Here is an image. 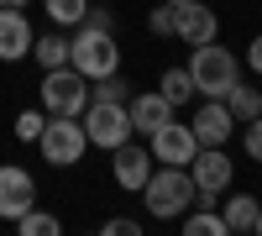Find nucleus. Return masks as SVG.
<instances>
[{
    "label": "nucleus",
    "instance_id": "nucleus-10",
    "mask_svg": "<svg viewBox=\"0 0 262 236\" xmlns=\"http://www.w3.org/2000/svg\"><path fill=\"white\" fill-rule=\"evenodd\" d=\"M173 37H184L189 48L215 42V37H221V16H215L205 0H184V6H179V21H173Z\"/></svg>",
    "mask_w": 262,
    "mask_h": 236
},
{
    "label": "nucleus",
    "instance_id": "nucleus-24",
    "mask_svg": "<svg viewBox=\"0 0 262 236\" xmlns=\"http://www.w3.org/2000/svg\"><path fill=\"white\" fill-rule=\"evenodd\" d=\"M42 126H48V111H21V116H16V137H21V142H37Z\"/></svg>",
    "mask_w": 262,
    "mask_h": 236
},
{
    "label": "nucleus",
    "instance_id": "nucleus-8",
    "mask_svg": "<svg viewBox=\"0 0 262 236\" xmlns=\"http://www.w3.org/2000/svg\"><path fill=\"white\" fill-rule=\"evenodd\" d=\"M147 153H152V163H173V168H189V158L200 153V142H194V132L184 121H163L158 132L147 137Z\"/></svg>",
    "mask_w": 262,
    "mask_h": 236
},
{
    "label": "nucleus",
    "instance_id": "nucleus-16",
    "mask_svg": "<svg viewBox=\"0 0 262 236\" xmlns=\"http://www.w3.org/2000/svg\"><path fill=\"white\" fill-rule=\"evenodd\" d=\"M221 100H226L231 121H252V116H262V90H257V84H242V79H236Z\"/></svg>",
    "mask_w": 262,
    "mask_h": 236
},
{
    "label": "nucleus",
    "instance_id": "nucleus-19",
    "mask_svg": "<svg viewBox=\"0 0 262 236\" xmlns=\"http://www.w3.org/2000/svg\"><path fill=\"white\" fill-rule=\"evenodd\" d=\"M32 53H37V63H42V69H63V63H69V37H63V32L32 37Z\"/></svg>",
    "mask_w": 262,
    "mask_h": 236
},
{
    "label": "nucleus",
    "instance_id": "nucleus-22",
    "mask_svg": "<svg viewBox=\"0 0 262 236\" xmlns=\"http://www.w3.org/2000/svg\"><path fill=\"white\" fill-rule=\"evenodd\" d=\"M42 6H48V16L58 21V27H79L84 11H90V0H42Z\"/></svg>",
    "mask_w": 262,
    "mask_h": 236
},
{
    "label": "nucleus",
    "instance_id": "nucleus-3",
    "mask_svg": "<svg viewBox=\"0 0 262 236\" xmlns=\"http://www.w3.org/2000/svg\"><path fill=\"white\" fill-rule=\"evenodd\" d=\"M69 63L84 74V79H105L121 69V48L111 32H95V27H74L69 37Z\"/></svg>",
    "mask_w": 262,
    "mask_h": 236
},
{
    "label": "nucleus",
    "instance_id": "nucleus-29",
    "mask_svg": "<svg viewBox=\"0 0 262 236\" xmlns=\"http://www.w3.org/2000/svg\"><path fill=\"white\" fill-rule=\"evenodd\" d=\"M0 6H11V11H27V0H0Z\"/></svg>",
    "mask_w": 262,
    "mask_h": 236
},
{
    "label": "nucleus",
    "instance_id": "nucleus-7",
    "mask_svg": "<svg viewBox=\"0 0 262 236\" xmlns=\"http://www.w3.org/2000/svg\"><path fill=\"white\" fill-rule=\"evenodd\" d=\"M189 179H194L200 195H226L231 179H236V163L226 158V147H200L189 158Z\"/></svg>",
    "mask_w": 262,
    "mask_h": 236
},
{
    "label": "nucleus",
    "instance_id": "nucleus-26",
    "mask_svg": "<svg viewBox=\"0 0 262 236\" xmlns=\"http://www.w3.org/2000/svg\"><path fill=\"white\" fill-rule=\"evenodd\" d=\"M100 231H105V236H142V221H131V216H111Z\"/></svg>",
    "mask_w": 262,
    "mask_h": 236
},
{
    "label": "nucleus",
    "instance_id": "nucleus-9",
    "mask_svg": "<svg viewBox=\"0 0 262 236\" xmlns=\"http://www.w3.org/2000/svg\"><path fill=\"white\" fill-rule=\"evenodd\" d=\"M32 205H37V179L27 168L6 163L0 168V221H16L21 210H32Z\"/></svg>",
    "mask_w": 262,
    "mask_h": 236
},
{
    "label": "nucleus",
    "instance_id": "nucleus-13",
    "mask_svg": "<svg viewBox=\"0 0 262 236\" xmlns=\"http://www.w3.org/2000/svg\"><path fill=\"white\" fill-rule=\"evenodd\" d=\"M27 53H32V21H27V11L0 6V63H16Z\"/></svg>",
    "mask_w": 262,
    "mask_h": 236
},
{
    "label": "nucleus",
    "instance_id": "nucleus-14",
    "mask_svg": "<svg viewBox=\"0 0 262 236\" xmlns=\"http://www.w3.org/2000/svg\"><path fill=\"white\" fill-rule=\"evenodd\" d=\"M126 116H131V132L152 137L163 121H173V105H168L158 90H147V95H131V100H126Z\"/></svg>",
    "mask_w": 262,
    "mask_h": 236
},
{
    "label": "nucleus",
    "instance_id": "nucleus-21",
    "mask_svg": "<svg viewBox=\"0 0 262 236\" xmlns=\"http://www.w3.org/2000/svg\"><path fill=\"white\" fill-rule=\"evenodd\" d=\"M16 231H21V236H58L63 226H58V216H48V210L32 205V210H21V216H16Z\"/></svg>",
    "mask_w": 262,
    "mask_h": 236
},
{
    "label": "nucleus",
    "instance_id": "nucleus-20",
    "mask_svg": "<svg viewBox=\"0 0 262 236\" xmlns=\"http://www.w3.org/2000/svg\"><path fill=\"white\" fill-rule=\"evenodd\" d=\"M90 100L126 105V100H131V84H126V79H121V69H116V74H105V79H90Z\"/></svg>",
    "mask_w": 262,
    "mask_h": 236
},
{
    "label": "nucleus",
    "instance_id": "nucleus-6",
    "mask_svg": "<svg viewBox=\"0 0 262 236\" xmlns=\"http://www.w3.org/2000/svg\"><path fill=\"white\" fill-rule=\"evenodd\" d=\"M79 126H84V137H90L95 147H121V142H131L137 132H131V116H126V105H105V100H90L79 111Z\"/></svg>",
    "mask_w": 262,
    "mask_h": 236
},
{
    "label": "nucleus",
    "instance_id": "nucleus-30",
    "mask_svg": "<svg viewBox=\"0 0 262 236\" xmlns=\"http://www.w3.org/2000/svg\"><path fill=\"white\" fill-rule=\"evenodd\" d=\"M252 231H257V236H262V205H257V226H252Z\"/></svg>",
    "mask_w": 262,
    "mask_h": 236
},
{
    "label": "nucleus",
    "instance_id": "nucleus-17",
    "mask_svg": "<svg viewBox=\"0 0 262 236\" xmlns=\"http://www.w3.org/2000/svg\"><path fill=\"white\" fill-rule=\"evenodd\" d=\"M158 95L173 105V111H179V105H189V100H194V79H189V69H163Z\"/></svg>",
    "mask_w": 262,
    "mask_h": 236
},
{
    "label": "nucleus",
    "instance_id": "nucleus-15",
    "mask_svg": "<svg viewBox=\"0 0 262 236\" xmlns=\"http://www.w3.org/2000/svg\"><path fill=\"white\" fill-rule=\"evenodd\" d=\"M215 205H221V221H226V231H231V236H242V231H252V226H257V205H262V200L242 189V195L215 200Z\"/></svg>",
    "mask_w": 262,
    "mask_h": 236
},
{
    "label": "nucleus",
    "instance_id": "nucleus-5",
    "mask_svg": "<svg viewBox=\"0 0 262 236\" xmlns=\"http://www.w3.org/2000/svg\"><path fill=\"white\" fill-rule=\"evenodd\" d=\"M37 147H42V158H48L53 168H74V163L84 158V147H90V137H84L79 116H48Z\"/></svg>",
    "mask_w": 262,
    "mask_h": 236
},
{
    "label": "nucleus",
    "instance_id": "nucleus-1",
    "mask_svg": "<svg viewBox=\"0 0 262 236\" xmlns=\"http://www.w3.org/2000/svg\"><path fill=\"white\" fill-rule=\"evenodd\" d=\"M137 195H142V205H147V216H152V221H179L184 210L200 200V189H194L189 168L152 163V174H147V184L137 189Z\"/></svg>",
    "mask_w": 262,
    "mask_h": 236
},
{
    "label": "nucleus",
    "instance_id": "nucleus-25",
    "mask_svg": "<svg viewBox=\"0 0 262 236\" xmlns=\"http://www.w3.org/2000/svg\"><path fill=\"white\" fill-rule=\"evenodd\" d=\"M242 147H247V158H252V163H262V116H252V121H247Z\"/></svg>",
    "mask_w": 262,
    "mask_h": 236
},
{
    "label": "nucleus",
    "instance_id": "nucleus-28",
    "mask_svg": "<svg viewBox=\"0 0 262 236\" xmlns=\"http://www.w3.org/2000/svg\"><path fill=\"white\" fill-rule=\"evenodd\" d=\"M247 69H252V74H262V32L252 37V48H247Z\"/></svg>",
    "mask_w": 262,
    "mask_h": 236
},
{
    "label": "nucleus",
    "instance_id": "nucleus-11",
    "mask_svg": "<svg viewBox=\"0 0 262 236\" xmlns=\"http://www.w3.org/2000/svg\"><path fill=\"white\" fill-rule=\"evenodd\" d=\"M111 174H116V184L126 189V195H137V189L147 184V174H152V153H147V147H137V142L111 147Z\"/></svg>",
    "mask_w": 262,
    "mask_h": 236
},
{
    "label": "nucleus",
    "instance_id": "nucleus-2",
    "mask_svg": "<svg viewBox=\"0 0 262 236\" xmlns=\"http://www.w3.org/2000/svg\"><path fill=\"white\" fill-rule=\"evenodd\" d=\"M189 79H194V95L200 100H221L236 79H242V69H236V53L221 48V42H200V48H189Z\"/></svg>",
    "mask_w": 262,
    "mask_h": 236
},
{
    "label": "nucleus",
    "instance_id": "nucleus-31",
    "mask_svg": "<svg viewBox=\"0 0 262 236\" xmlns=\"http://www.w3.org/2000/svg\"><path fill=\"white\" fill-rule=\"evenodd\" d=\"M168 6H184V0H168Z\"/></svg>",
    "mask_w": 262,
    "mask_h": 236
},
{
    "label": "nucleus",
    "instance_id": "nucleus-4",
    "mask_svg": "<svg viewBox=\"0 0 262 236\" xmlns=\"http://www.w3.org/2000/svg\"><path fill=\"white\" fill-rule=\"evenodd\" d=\"M84 105H90V79H84L74 63L42 74V111L48 116H79Z\"/></svg>",
    "mask_w": 262,
    "mask_h": 236
},
{
    "label": "nucleus",
    "instance_id": "nucleus-18",
    "mask_svg": "<svg viewBox=\"0 0 262 236\" xmlns=\"http://www.w3.org/2000/svg\"><path fill=\"white\" fill-rule=\"evenodd\" d=\"M179 221H184V236H231V231H226V221H221V210H215V205H200L194 216L184 210Z\"/></svg>",
    "mask_w": 262,
    "mask_h": 236
},
{
    "label": "nucleus",
    "instance_id": "nucleus-27",
    "mask_svg": "<svg viewBox=\"0 0 262 236\" xmlns=\"http://www.w3.org/2000/svg\"><path fill=\"white\" fill-rule=\"evenodd\" d=\"M79 27H95V32H111V11H100V6H90L84 11V21Z\"/></svg>",
    "mask_w": 262,
    "mask_h": 236
},
{
    "label": "nucleus",
    "instance_id": "nucleus-12",
    "mask_svg": "<svg viewBox=\"0 0 262 236\" xmlns=\"http://www.w3.org/2000/svg\"><path fill=\"white\" fill-rule=\"evenodd\" d=\"M189 132H194V142H200V147H226V137L236 132L226 100H200V116L189 121Z\"/></svg>",
    "mask_w": 262,
    "mask_h": 236
},
{
    "label": "nucleus",
    "instance_id": "nucleus-23",
    "mask_svg": "<svg viewBox=\"0 0 262 236\" xmlns=\"http://www.w3.org/2000/svg\"><path fill=\"white\" fill-rule=\"evenodd\" d=\"M173 21H179V6H152V16H147V32L152 37H173Z\"/></svg>",
    "mask_w": 262,
    "mask_h": 236
}]
</instances>
